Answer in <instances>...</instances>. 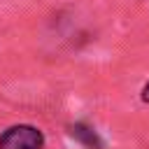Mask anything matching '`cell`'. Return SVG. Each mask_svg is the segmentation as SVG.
<instances>
[{"mask_svg": "<svg viewBox=\"0 0 149 149\" xmlns=\"http://www.w3.org/2000/svg\"><path fill=\"white\" fill-rule=\"evenodd\" d=\"M140 98H142V102H144V105H149V81L142 86V91H140Z\"/></svg>", "mask_w": 149, "mask_h": 149, "instance_id": "obj_3", "label": "cell"}, {"mask_svg": "<svg viewBox=\"0 0 149 149\" xmlns=\"http://www.w3.org/2000/svg\"><path fill=\"white\" fill-rule=\"evenodd\" d=\"M68 130H70V135H72L79 144H84L86 149H105V142H102V137L98 135V130H95L93 126H88V123H84V121H77V123H72Z\"/></svg>", "mask_w": 149, "mask_h": 149, "instance_id": "obj_2", "label": "cell"}, {"mask_svg": "<svg viewBox=\"0 0 149 149\" xmlns=\"http://www.w3.org/2000/svg\"><path fill=\"white\" fill-rule=\"evenodd\" d=\"M44 135L30 123H16L0 133V149H42Z\"/></svg>", "mask_w": 149, "mask_h": 149, "instance_id": "obj_1", "label": "cell"}]
</instances>
